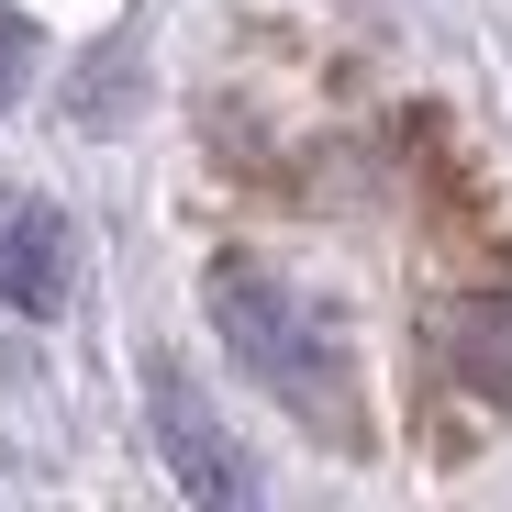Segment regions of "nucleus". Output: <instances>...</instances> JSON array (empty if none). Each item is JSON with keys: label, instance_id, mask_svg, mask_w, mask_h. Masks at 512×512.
Returning <instances> with one entry per match:
<instances>
[{"label": "nucleus", "instance_id": "obj_1", "mask_svg": "<svg viewBox=\"0 0 512 512\" xmlns=\"http://www.w3.org/2000/svg\"><path fill=\"white\" fill-rule=\"evenodd\" d=\"M201 312L223 334V357L268 390L279 412H301L312 435L357 446V368H346V334L312 312L301 279H279L268 256H212L201 268Z\"/></svg>", "mask_w": 512, "mask_h": 512}, {"label": "nucleus", "instance_id": "obj_2", "mask_svg": "<svg viewBox=\"0 0 512 512\" xmlns=\"http://www.w3.org/2000/svg\"><path fill=\"white\" fill-rule=\"evenodd\" d=\"M145 423H156V457H167V479H179L190 501H212V512H245V501H256V468L234 457V435L212 423V401L190 390L179 357L145 368Z\"/></svg>", "mask_w": 512, "mask_h": 512}, {"label": "nucleus", "instance_id": "obj_3", "mask_svg": "<svg viewBox=\"0 0 512 512\" xmlns=\"http://www.w3.org/2000/svg\"><path fill=\"white\" fill-rule=\"evenodd\" d=\"M0 301H12L23 323H45L67 301V223L45 201H12L0 212Z\"/></svg>", "mask_w": 512, "mask_h": 512}, {"label": "nucleus", "instance_id": "obj_4", "mask_svg": "<svg viewBox=\"0 0 512 512\" xmlns=\"http://www.w3.org/2000/svg\"><path fill=\"white\" fill-rule=\"evenodd\" d=\"M435 357H446L479 401H512V301H501V290L446 301V312H435Z\"/></svg>", "mask_w": 512, "mask_h": 512}]
</instances>
